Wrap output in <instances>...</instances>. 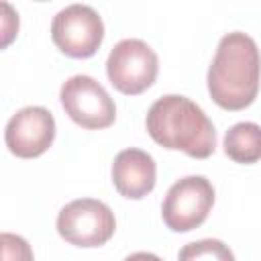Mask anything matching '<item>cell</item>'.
<instances>
[{"label": "cell", "mask_w": 261, "mask_h": 261, "mask_svg": "<svg viewBox=\"0 0 261 261\" xmlns=\"http://www.w3.org/2000/svg\"><path fill=\"white\" fill-rule=\"evenodd\" d=\"M151 139L194 159H206L216 149V130L206 112L186 96L169 94L155 100L145 118Z\"/></svg>", "instance_id": "7a4b0ae2"}, {"label": "cell", "mask_w": 261, "mask_h": 261, "mask_svg": "<svg viewBox=\"0 0 261 261\" xmlns=\"http://www.w3.org/2000/svg\"><path fill=\"white\" fill-rule=\"evenodd\" d=\"M116 230L114 212L100 200L80 198L65 204L57 214L59 237L73 247H100Z\"/></svg>", "instance_id": "3957f363"}, {"label": "cell", "mask_w": 261, "mask_h": 261, "mask_svg": "<svg viewBox=\"0 0 261 261\" xmlns=\"http://www.w3.org/2000/svg\"><path fill=\"white\" fill-rule=\"evenodd\" d=\"M224 153L237 163H257L261 159V126L237 122L224 135Z\"/></svg>", "instance_id": "30bf717a"}, {"label": "cell", "mask_w": 261, "mask_h": 261, "mask_svg": "<svg viewBox=\"0 0 261 261\" xmlns=\"http://www.w3.org/2000/svg\"><path fill=\"white\" fill-rule=\"evenodd\" d=\"M212 204V184L204 175H186L167 190L161 206V216L169 230L190 232L208 218Z\"/></svg>", "instance_id": "5b68a950"}, {"label": "cell", "mask_w": 261, "mask_h": 261, "mask_svg": "<svg viewBox=\"0 0 261 261\" xmlns=\"http://www.w3.org/2000/svg\"><path fill=\"white\" fill-rule=\"evenodd\" d=\"M157 181V165L147 151L124 149L114 157L112 184L116 192L128 200H141L153 192Z\"/></svg>", "instance_id": "9c48e42d"}, {"label": "cell", "mask_w": 261, "mask_h": 261, "mask_svg": "<svg viewBox=\"0 0 261 261\" xmlns=\"http://www.w3.org/2000/svg\"><path fill=\"white\" fill-rule=\"evenodd\" d=\"M157 71V53L141 39H122L106 59V75L110 84L126 96H137L151 88Z\"/></svg>", "instance_id": "277c9868"}, {"label": "cell", "mask_w": 261, "mask_h": 261, "mask_svg": "<svg viewBox=\"0 0 261 261\" xmlns=\"http://www.w3.org/2000/svg\"><path fill=\"white\" fill-rule=\"evenodd\" d=\"M59 100L65 114L82 128H108L116 118V106L102 84L90 75H73L63 82Z\"/></svg>", "instance_id": "52a82bcc"}, {"label": "cell", "mask_w": 261, "mask_h": 261, "mask_svg": "<svg viewBox=\"0 0 261 261\" xmlns=\"http://www.w3.org/2000/svg\"><path fill=\"white\" fill-rule=\"evenodd\" d=\"M55 139V118L43 106H27L10 116L4 141L12 155L33 159L43 155Z\"/></svg>", "instance_id": "ba28073f"}, {"label": "cell", "mask_w": 261, "mask_h": 261, "mask_svg": "<svg viewBox=\"0 0 261 261\" xmlns=\"http://www.w3.org/2000/svg\"><path fill=\"white\" fill-rule=\"evenodd\" d=\"M35 2H47V0H35Z\"/></svg>", "instance_id": "4fadbf2b"}, {"label": "cell", "mask_w": 261, "mask_h": 261, "mask_svg": "<svg viewBox=\"0 0 261 261\" xmlns=\"http://www.w3.org/2000/svg\"><path fill=\"white\" fill-rule=\"evenodd\" d=\"M2 8H4V18H2L4 41H2V47H8V43L12 41V37L18 33V14H14V10L10 8L8 2H2Z\"/></svg>", "instance_id": "7c38bea8"}, {"label": "cell", "mask_w": 261, "mask_h": 261, "mask_svg": "<svg viewBox=\"0 0 261 261\" xmlns=\"http://www.w3.org/2000/svg\"><path fill=\"white\" fill-rule=\"evenodd\" d=\"M206 84L220 108L243 110L251 106L261 84V53L257 43L241 31L224 35L208 67Z\"/></svg>", "instance_id": "6da1fadb"}, {"label": "cell", "mask_w": 261, "mask_h": 261, "mask_svg": "<svg viewBox=\"0 0 261 261\" xmlns=\"http://www.w3.org/2000/svg\"><path fill=\"white\" fill-rule=\"evenodd\" d=\"M51 39L67 57L88 59L104 41V22L92 6L71 4L53 16Z\"/></svg>", "instance_id": "8992f818"}, {"label": "cell", "mask_w": 261, "mask_h": 261, "mask_svg": "<svg viewBox=\"0 0 261 261\" xmlns=\"http://www.w3.org/2000/svg\"><path fill=\"white\" fill-rule=\"evenodd\" d=\"M179 259H224V261H232L234 255L222 241L204 239V241H196V243L186 245L179 251Z\"/></svg>", "instance_id": "8fae6325"}]
</instances>
